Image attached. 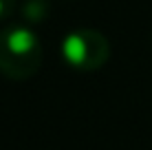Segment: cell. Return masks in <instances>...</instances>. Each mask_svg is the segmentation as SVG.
Wrapping results in <instances>:
<instances>
[{
  "mask_svg": "<svg viewBox=\"0 0 152 150\" xmlns=\"http://www.w3.org/2000/svg\"><path fill=\"white\" fill-rule=\"evenodd\" d=\"M42 66V44L38 35L22 24L0 31V73L9 80H27Z\"/></svg>",
  "mask_w": 152,
  "mask_h": 150,
  "instance_id": "obj_1",
  "label": "cell"
},
{
  "mask_svg": "<svg viewBox=\"0 0 152 150\" xmlns=\"http://www.w3.org/2000/svg\"><path fill=\"white\" fill-rule=\"evenodd\" d=\"M60 51L62 58L73 69L82 71V73H91L106 64L108 55H110V44L104 38V33L95 29H77L62 40Z\"/></svg>",
  "mask_w": 152,
  "mask_h": 150,
  "instance_id": "obj_2",
  "label": "cell"
},
{
  "mask_svg": "<svg viewBox=\"0 0 152 150\" xmlns=\"http://www.w3.org/2000/svg\"><path fill=\"white\" fill-rule=\"evenodd\" d=\"M22 11H24V18L31 22H42L46 11H49V4H46V0H29Z\"/></svg>",
  "mask_w": 152,
  "mask_h": 150,
  "instance_id": "obj_3",
  "label": "cell"
},
{
  "mask_svg": "<svg viewBox=\"0 0 152 150\" xmlns=\"http://www.w3.org/2000/svg\"><path fill=\"white\" fill-rule=\"evenodd\" d=\"M13 7H15V0H0V20L9 18L11 11H13Z\"/></svg>",
  "mask_w": 152,
  "mask_h": 150,
  "instance_id": "obj_4",
  "label": "cell"
}]
</instances>
